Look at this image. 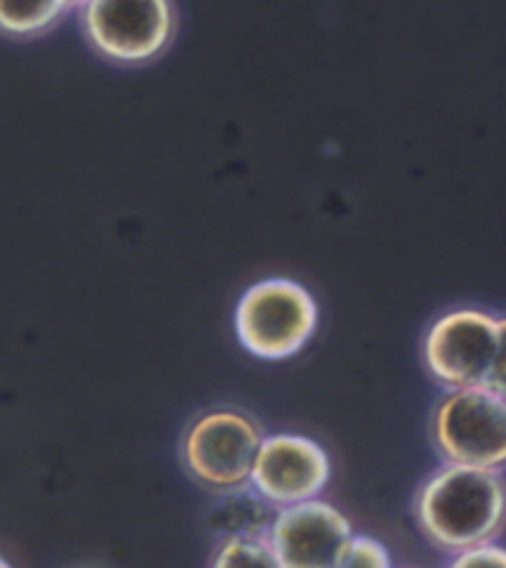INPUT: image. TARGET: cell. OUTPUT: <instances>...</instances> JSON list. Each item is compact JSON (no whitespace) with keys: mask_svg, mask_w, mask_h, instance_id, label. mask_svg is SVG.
I'll return each mask as SVG.
<instances>
[{"mask_svg":"<svg viewBox=\"0 0 506 568\" xmlns=\"http://www.w3.org/2000/svg\"><path fill=\"white\" fill-rule=\"evenodd\" d=\"M433 443L449 465L506 463V396L489 388H457L433 413Z\"/></svg>","mask_w":506,"mask_h":568,"instance_id":"obj_4","label":"cell"},{"mask_svg":"<svg viewBox=\"0 0 506 568\" xmlns=\"http://www.w3.org/2000/svg\"><path fill=\"white\" fill-rule=\"evenodd\" d=\"M447 568H506V554L497 541H487L457 551Z\"/></svg>","mask_w":506,"mask_h":568,"instance_id":"obj_12","label":"cell"},{"mask_svg":"<svg viewBox=\"0 0 506 568\" xmlns=\"http://www.w3.org/2000/svg\"><path fill=\"white\" fill-rule=\"evenodd\" d=\"M82 3V0H60V6L62 8H68V6H80Z\"/></svg>","mask_w":506,"mask_h":568,"instance_id":"obj_13","label":"cell"},{"mask_svg":"<svg viewBox=\"0 0 506 568\" xmlns=\"http://www.w3.org/2000/svg\"><path fill=\"white\" fill-rule=\"evenodd\" d=\"M211 568H282L267 537H230L220 546Z\"/></svg>","mask_w":506,"mask_h":568,"instance_id":"obj_10","label":"cell"},{"mask_svg":"<svg viewBox=\"0 0 506 568\" xmlns=\"http://www.w3.org/2000/svg\"><path fill=\"white\" fill-rule=\"evenodd\" d=\"M504 322L479 310H457L433 324L425 342L431 374L447 388H489L504 384Z\"/></svg>","mask_w":506,"mask_h":568,"instance_id":"obj_2","label":"cell"},{"mask_svg":"<svg viewBox=\"0 0 506 568\" xmlns=\"http://www.w3.org/2000/svg\"><path fill=\"white\" fill-rule=\"evenodd\" d=\"M60 13V0H0V30L30 36L52 26Z\"/></svg>","mask_w":506,"mask_h":568,"instance_id":"obj_9","label":"cell"},{"mask_svg":"<svg viewBox=\"0 0 506 568\" xmlns=\"http://www.w3.org/2000/svg\"><path fill=\"white\" fill-rule=\"evenodd\" d=\"M262 438L260 425L247 415L211 410L191 425L183 440V460L198 483L233 491L250 485Z\"/></svg>","mask_w":506,"mask_h":568,"instance_id":"obj_5","label":"cell"},{"mask_svg":"<svg viewBox=\"0 0 506 568\" xmlns=\"http://www.w3.org/2000/svg\"><path fill=\"white\" fill-rule=\"evenodd\" d=\"M235 326L242 346L270 362L294 356L316 329V304L302 284L265 280L250 287L237 304Z\"/></svg>","mask_w":506,"mask_h":568,"instance_id":"obj_3","label":"cell"},{"mask_svg":"<svg viewBox=\"0 0 506 568\" xmlns=\"http://www.w3.org/2000/svg\"><path fill=\"white\" fill-rule=\"evenodd\" d=\"M0 568H13V566H10L6 559H0Z\"/></svg>","mask_w":506,"mask_h":568,"instance_id":"obj_14","label":"cell"},{"mask_svg":"<svg viewBox=\"0 0 506 568\" xmlns=\"http://www.w3.org/2000/svg\"><path fill=\"white\" fill-rule=\"evenodd\" d=\"M415 517L439 549L494 541L504 524V475L497 467L447 465L415 497Z\"/></svg>","mask_w":506,"mask_h":568,"instance_id":"obj_1","label":"cell"},{"mask_svg":"<svg viewBox=\"0 0 506 568\" xmlns=\"http://www.w3.org/2000/svg\"><path fill=\"white\" fill-rule=\"evenodd\" d=\"M336 568H393L386 546L371 537H354Z\"/></svg>","mask_w":506,"mask_h":568,"instance_id":"obj_11","label":"cell"},{"mask_svg":"<svg viewBox=\"0 0 506 568\" xmlns=\"http://www.w3.org/2000/svg\"><path fill=\"white\" fill-rule=\"evenodd\" d=\"M354 537L344 511L322 499L282 507L267 529L270 549L282 568H336Z\"/></svg>","mask_w":506,"mask_h":568,"instance_id":"obj_6","label":"cell"},{"mask_svg":"<svg viewBox=\"0 0 506 568\" xmlns=\"http://www.w3.org/2000/svg\"><path fill=\"white\" fill-rule=\"evenodd\" d=\"M87 32L94 45L121 62H144L171 38L169 0H87Z\"/></svg>","mask_w":506,"mask_h":568,"instance_id":"obj_8","label":"cell"},{"mask_svg":"<svg viewBox=\"0 0 506 568\" xmlns=\"http://www.w3.org/2000/svg\"><path fill=\"white\" fill-rule=\"evenodd\" d=\"M332 477V465L324 447L294 433L262 438L252 465L250 485L257 495L277 507L316 499Z\"/></svg>","mask_w":506,"mask_h":568,"instance_id":"obj_7","label":"cell"}]
</instances>
